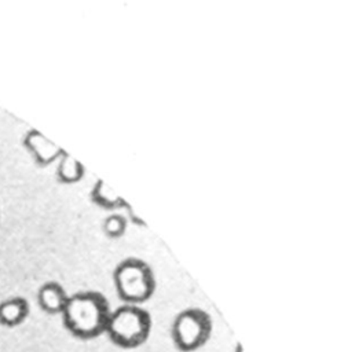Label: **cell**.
<instances>
[{
	"mask_svg": "<svg viewBox=\"0 0 348 352\" xmlns=\"http://www.w3.org/2000/svg\"><path fill=\"white\" fill-rule=\"evenodd\" d=\"M110 312L109 301L102 293L85 290L70 294L61 315L72 336L91 340L105 333Z\"/></svg>",
	"mask_w": 348,
	"mask_h": 352,
	"instance_id": "obj_1",
	"label": "cell"
},
{
	"mask_svg": "<svg viewBox=\"0 0 348 352\" xmlns=\"http://www.w3.org/2000/svg\"><path fill=\"white\" fill-rule=\"evenodd\" d=\"M151 316L140 305L122 304L110 312L105 333L120 348L140 346L150 336Z\"/></svg>",
	"mask_w": 348,
	"mask_h": 352,
	"instance_id": "obj_2",
	"label": "cell"
},
{
	"mask_svg": "<svg viewBox=\"0 0 348 352\" xmlns=\"http://www.w3.org/2000/svg\"><path fill=\"white\" fill-rule=\"evenodd\" d=\"M113 282L124 304L140 305L155 290V276L151 267L138 257L121 260L113 271Z\"/></svg>",
	"mask_w": 348,
	"mask_h": 352,
	"instance_id": "obj_3",
	"label": "cell"
},
{
	"mask_svg": "<svg viewBox=\"0 0 348 352\" xmlns=\"http://www.w3.org/2000/svg\"><path fill=\"white\" fill-rule=\"evenodd\" d=\"M171 334L179 351L194 352L208 342L212 334V319L201 308H186L175 316Z\"/></svg>",
	"mask_w": 348,
	"mask_h": 352,
	"instance_id": "obj_4",
	"label": "cell"
},
{
	"mask_svg": "<svg viewBox=\"0 0 348 352\" xmlns=\"http://www.w3.org/2000/svg\"><path fill=\"white\" fill-rule=\"evenodd\" d=\"M22 146L40 166H47L52 162H56L65 151L34 128H30L25 132L22 138Z\"/></svg>",
	"mask_w": 348,
	"mask_h": 352,
	"instance_id": "obj_5",
	"label": "cell"
},
{
	"mask_svg": "<svg viewBox=\"0 0 348 352\" xmlns=\"http://www.w3.org/2000/svg\"><path fill=\"white\" fill-rule=\"evenodd\" d=\"M67 298L69 294L66 293L65 287L55 280L43 283L37 290V304L41 311L50 315H61Z\"/></svg>",
	"mask_w": 348,
	"mask_h": 352,
	"instance_id": "obj_6",
	"label": "cell"
},
{
	"mask_svg": "<svg viewBox=\"0 0 348 352\" xmlns=\"http://www.w3.org/2000/svg\"><path fill=\"white\" fill-rule=\"evenodd\" d=\"M30 307L25 297L14 296L0 301V324L4 327H17L29 316Z\"/></svg>",
	"mask_w": 348,
	"mask_h": 352,
	"instance_id": "obj_7",
	"label": "cell"
},
{
	"mask_svg": "<svg viewBox=\"0 0 348 352\" xmlns=\"http://www.w3.org/2000/svg\"><path fill=\"white\" fill-rule=\"evenodd\" d=\"M91 201L94 204H96L98 206L107 209V210H113V209H118V208H125L127 202L103 180L98 179L92 188H91Z\"/></svg>",
	"mask_w": 348,
	"mask_h": 352,
	"instance_id": "obj_8",
	"label": "cell"
},
{
	"mask_svg": "<svg viewBox=\"0 0 348 352\" xmlns=\"http://www.w3.org/2000/svg\"><path fill=\"white\" fill-rule=\"evenodd\" d=\"M85 168L84 165L72 157L69 153L63 151V154L56 161V179L65 184L77 183L84 177Z\"/></svg>",
	"mask_w": 348,
	"mask_h": 352,
	"instance_id": "obj_9",
	"label": "cell"
},
{
	"mask_svg": "<svg viewBox=\"0 0 348 352\" xmlns=\"http://www.w3.org/2000/svg\"><path fill=\"white\" fill-rule=\"evenodd\" d=\"M127 226H128L127 216H122L120 213H111L106 216L102 221V230L110 238H118L124 235Z\"/></svg>",
	"mask_w": 348,
	"mask_h": 352,
	"instance_id": "obj_10",
	"label": "cell"
},
{
	"mask_svg": "<svg viewBox=\"0 0 348 352\" xmlns=\"http://www.w3.org/2000/svg\"><path fill=\"white\" fill-rule=\"evenodd\" d=\"M125 210H127V213H128V216H127V219H129V220H132L133 223H136V224H140V226H144V221L142 220V217L140 216H138L135 212H133V209L127 204L125 205V208H124Z\"/></svg>",
	"mask_w": 348,
	"mask_h": 352,
	"instance_id": "obj_11",
	"label": "cell"
},
{
	"mask_svg": "<svg viewBox=\"0 0 348 352\" xmlns=\"http://www.w3.org/2000/svg\"><path fill=\"white\" fill-rule=\"evenodd\" d=\"M232 352H245L243 351V346L239 344V342H237L235 345H234V351Z\"/></svg>",
	"mask_w": 348,
	"mask_h": 352,
	"instance_id": "obj_12",
	"label": "cell"
}]
</instances>
